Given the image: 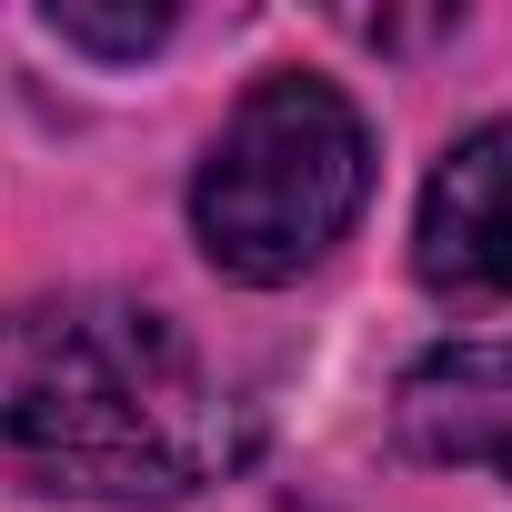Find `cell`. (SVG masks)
<instances>
[{"label":"cell","instance_id":"cell-2","mask_svg":"<svg viewBox=\"0 0 512 512\" xmlns=\"http://www.w3.org/2000/svg\"><path fill=\"white\" fill-rule=\"evenodd\" d=\"M362 201H372V121L352 111V91L312 71H262L191 171V231L211 272L251 292L302 282L362 221Z\"/></svg>","mask_w":512,"mask_h":512},{"label":"cell","instance_id":"cell-1","mask_svg":"<svg viewBox=\"0 0 512 512\" xmlns=\"http://www.w3.org/2000/svg\"><path fill=\"white\" fill-rule=\"evenodd\" d=\"M251 432V392L151 302L51 292L0 312V442L81 492L221 482Z\"/></svg>","mask_w":512,"mask_h":512},{"label":"cell","instance_id":"cell-4","mask_svg":"<svg viewBox=\"0 0 512 512\" xmlns=\"http://www.w3.org/2000/svg\"><path fill=\"white\" fill-rule=\"evenodd\" d=\"M402 442L422 462H492V472H512V332L502 342H452V352L412 362Z\"/></svg>","mask_w":512,"mask_h":512},{"label":"cell","instance_id":"cell-3","mask_svg":"<svg viewBox=\"0 0 512 512\" xmlns=\"http://www.w3.org/2000/svg\"><path fill=\"white\" fill-rule=\"evenodd\" d=\"M412 272L442 302H512V121L462 131L412 211Z\"/></svg>","mask_w":512,"mask_h":512},{"label":"cell","instance_id":"cell-5","mask_svg":"<svg viewBox=\"0 0 512 512\" xmlns=\"http://www.w3.org/2000/svg\"><path fill=\"white\" fill-rule=\"evenodd\" d=\"M51 41L91 51V61H141L171 41V11H91V0H61L51 11Z\"/></svg>","mask_w":512,"mask_h":512}]
</instances>
